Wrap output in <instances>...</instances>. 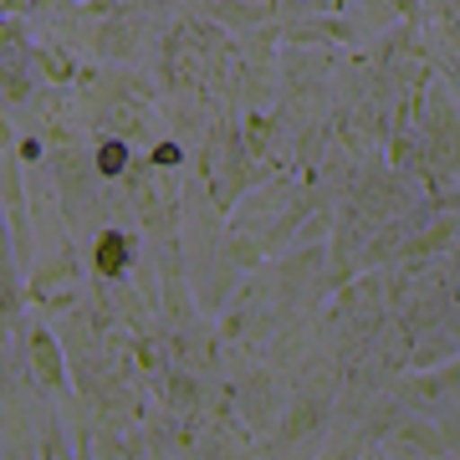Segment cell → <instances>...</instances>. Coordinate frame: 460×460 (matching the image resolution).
Listing matches in <instances>:
<instances>
[{
	"mask_svg": "<svg viewBox=\"0 0 460 460\" xmlns=\"http://www.w3.org/2000/svg\"><path fill=\"white\" fill-rule=\"evenodd\" d=\"M31 353H36V374H41V384H47V389H62V384H66L62 353H57V343H51L47 332H36V338H31Z\"/></svg>",
	"mask_w": 460,
	"mask_h": 460,
	"instance_id": "cell-1",
	"label": "cell"
},
{
	"mask_svg": "<svg viewBox=\"0 0 460 460\" xmlns=\"http://www.w3.org/2000/svg\"><path fill=\"white\" fill-rule=\"evenodd\" d=\"M123 261H128V251H123V235H108L98 246V266L102 271H123Z\"/></svg>",
	"mask_w": 460,
	"mask_h": 460,
	"instance_id": "cell-3",
	"label": "cell"
},
{
	"mask_svg": "<svg viewBox=\"0 0 460 460\" xmlns=\"http://www.w3.org/2000/svg\"><path fill=\"white\" fill-rule=\"evenodd\" d=\"M123 164H128V148L118 144V138H108V144L98 148V169H102V174H118Z\"/></svg>",
	"mask_w": 460,
	"mask_h": 460,
	"instance_id": "cell-4",
	"label": "cell"
},
{
	"mask_svg": "<svg viewBox=\"0 0 460 460\" xmlns=\"http://www.w3.org/2000/svg\"><path fill=\"white\" fill-rule=\"evenodd\" d=\"M5 190H11V220H16V230H26V215H21V190H16V159H5Z\"/></svg>",
	"mask_w": 460,
	"mask_h": 460,
	"instance_id": "cell-5",
	"label": "cell"
},
{
	"mask_svg": "<svg viewBox=\"0 0 460 460\" xmlns=\"http://www.w3.org/2000/svg\"><path fill=\"white\" fill-rule=\"evenodd\" d=\"M11 5H26V0H11Z\"/></svg>",
	"mask_w": 460,
	"mask_h": 460,
	"instance_id": "cell-7",
	"label": "cell"
},
{
	"mask_svg": "<svg viewBox=\"0 0 460 460\" xmlns=\"http://www.w3.org/2000/svg\"><path fill=\"white\" fill-rule=\"evenodd\" d=\"M154 159H159V164H180V148H174V144H159V154H154Z\"/></svg>",
	"mask_w": 460,
	"mask_h": 460,
	"instance_id": "cell-6",
	"label": "cell"
},
{
	"mask_svg": "<svg viewBox=\"0 0 460 460\" xmlns=\"http://www.w3.org/2000/svg\"><path fill=\"white\" fill-rule=\"evenodd\" d=\"M399 450H414V456H440L445 445H440V435H435V429L410 425V429H404V440H399Z\"/></svg>",
	"mask_w": 460,
	"mask_h": 460,
	"instance_id": "cell-2",
	"label": "cell"
}]
</instances>
